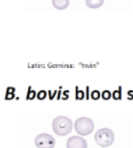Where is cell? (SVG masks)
<instances>
[{"label":"cell","instance_id":"6da1fadb","mask_svg":"<svg viewBox=\"0 0 133 148\" xmlns=\"http://www.w3.org/2000/svg\"><path fill=\"white\" fill-rule=\"evenodd\" d=\"M52 129L58 136L68 135L73 129V122L70 119L65 116H58L52 122Z\"/></svg>","mask_w":133,"mask_h":148},{"label":"cell","instance_id":"7a4b0ae2","mask_svg":"<svg viewBox=\"0 0 133 148\" xmlns=\"http://www.w3.org/2000/svg\"><path fill=\"white\" fill-rule=\"evenodd\" d=\"M94 138L98 145L106 147L112 145L114 143V134L109 128H102L97 131Z\"/></svg>","mask_w":133,"mask_h":148},{"label":"cell","instance_id":"3957f363","mask_svg":"<svg viewBox=\"0 0 133 148\" xmlns=\"http://www.w3.org/2000/svg\"><path fill=\"white\" fill-rule=\"evenodd\" d=\"M75 129L79 135L87 136L90 134L94 129V123L88 117H80L76 120Z\"/></svg>","mask_w":133,"mask_h":148},{"label":"cell","instance_id":"277c9868","mask_svg":"<svg viewBox=\"0 0 133 148\" xmlns=\"http://www.w3.org/2000/svg\"><path fill=\"white\" fill-rule=\"evenodd\" d=\"M35 143L38 148H53L56 141L54 137L51 134L42 133L35 137Z\"/></svg>","mask_w":133,"mask_h":148},{"label":"cell","instance_id":"5b68a950","mask_svg":"<svg viewBox=\"0 0 133 148\" xmlns=\"http://www.w3.org/2000/svg\"><path fill=\"white\" fill-rule=\"evenodd\" d=\"M67 148H87L86 140L80 136H74L70 137L67 140Z\"/></svg>","mask_w":133,"mask_h":148},{"label":"cell","instance_id":"8992f818","mask_svg":"<svg viewBox=\"0 0 133 148\" xmlns=\"http://www.w3.org/2000/svg\"><path fill=\"white\" fill-rule=\"evenodd\" d=\"M54 7L58 10H64L69 5V0H52Z\"/></svg>","mask_w":133,"mask_h":148},{"label":"cell","instance_id":"52a82bcc","mask_svg":"<svg viewBox=\"0 0 133 148\" xmlns=\"http://www.w3.org/2000/svg\"><path fill=\"white\" fill-rule=\"evenodd\" d=\"M104 0H85L86 5L89 8H97L104 4Z\"/></svg>","mask_w":133,"mask_h":148},{"label":"cell","instance_id":"ba28073f","mask_svg":"<svg viewBox=\"0 0 133 148\" xmlns=\"http://www.w3.org/2000/svg\"><path fill=\"white\" fill-rule=\"evenodd\" d=\"M14 92H15V89L13 88V87H8L7 89V92H6V99H10L14 97Z\"/></svg>","mask_w":133,"mask_h":148},{"label":"cell","instance_id":"9c48e42d","mask_svg":"<svg viewBox=\"0 0 133 148\" xmlns=\"http://www.w3.org/2000/svg\"><path fill=\"white\" fill-rule=\"evenodd\" d=\"M111 96H112L111 92H110L109 90H105L102 93V98L105 99V100L109 99L111 97Z\"/></svg>","mask_w":133,"mask_h":148},{"label":"cell","instance_id":"30bf717a","mask_svg":"<svg viewBox=\"0 0 133 148\" xmlns=\"http://www.w3.org/2000/svg\"><path fill=\"white\" fill-rule=\"evenodd\" d=\"M91 97L93 99L97 100L100 97V93L97 90H93L91 94Z\"/></svg>","mask_w":133,"mask_h":148},{"label":"cell","instance_id":"8fae6325","mask_svg":"<svg viewBox=\"0 0 133 148\" xmlns=\"http://www.w3.org/2000/svg\"><path fill=\"white\" fill-rule=\"evenodd\" d=\"M113 98L115 99H121V90H115L112 93Z\"/></svg>","mask_w":133,"mask_h":148},{"label":"cell","instance_id":"7c38bea8","mask_svg":"<svg viewBox=\"0 0 133 148\" xmlns=\"http://www.w3.org/2000/svg\"><path fill=\"white\" fill-rule=\"evenodd\" d=\"M47 96V92L45 90H40V91L37 94V97L39 99H43Z\"/></svg>","mask_w":133,"mask_h":148},{"label":"cell","instance_id":"4fadbf2b","mask_svg":"<svg viewBox=\"0 0 133 148\" xmlns=\"http://www.w3.org/2000/svg\"><path fill=\"white\" fill-rule=\"evenodd\" d=\"M76 97L79 99H82L84 97V92L80 90L76 92Z\"/></svg>","mask_w":133,"mask_h":148},{"label":"cell","instance_id":"5bb4252c","mask_svg":"<svg viewBox=\"0 0 133 148\" xmlns=\"http://www.w3.org/2000/svg\"><path fill=\"white\" fill-rule=\"evenodd\" d=\"M35 95L36 93L35 90H31V91H30L28 94V97L31 99H34L35 96Z\"/></svg>","mask_w":133,"mask_h":148}]
</instances>
